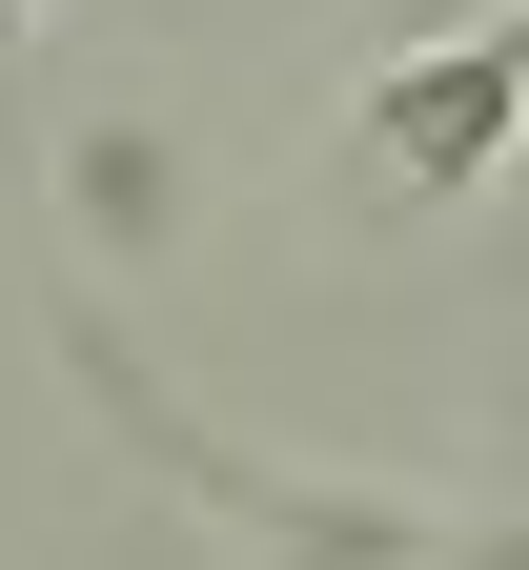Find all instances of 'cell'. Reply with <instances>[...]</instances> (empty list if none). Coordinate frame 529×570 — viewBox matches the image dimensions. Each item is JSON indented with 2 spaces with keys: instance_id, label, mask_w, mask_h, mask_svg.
<instances>
[{
  "instance_id": "obj_1",
  "label": "cell",
  "mask_w": 529,
  "mask_h": 570,
  "mask_svg": "<svg viewBox=\"0 0 529 570\" xmlns=\"http://www.w3.org/2000/svg\"><path fill=\"white\" fill-rule=\"evenodd\" d=\"M346 142L388 164V204H469L509 142H529V21H448V41H408L388 82L346 102Z\"/></svg>"
},
{
  "instance_id": "obj_2",
  "label": "cell",
  "mask_w": 529,
  "mask_h": 570,
  "mask_svg": "<svg viewBox=\"0 0 529 570\" xmlns=\"http://www.w3.org/2000/svg\"><path fill=\"white\" fill-rule=\"evenodd\" d=\"M0 21H21V0H0Z\"/></svg>"
}]
</instances>
